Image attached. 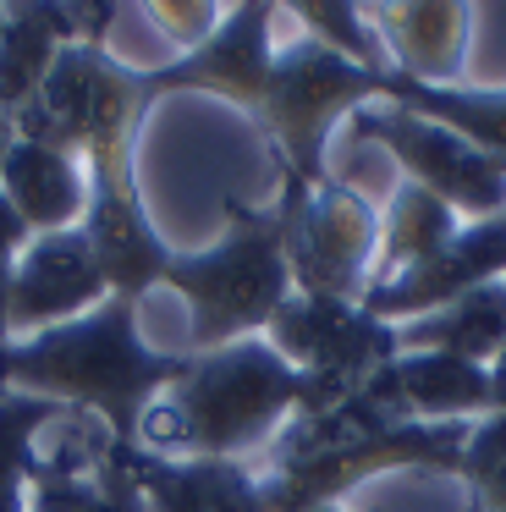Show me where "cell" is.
<instances>
[{
    "label": "cell",
    "instance_id": "6da1fadb",
    "mask_svg": "<svg viewBox=\"0 0 506 512\" xmlns=\"http://www.w3.org/2000/svg\"><path fill=\"white\" fill-rule=\"evenodd\" d=\"M187 353L149 347L138 331V303L105 298L50 331L0 342V391L44 397L61 408L99 413L110 441L138 446L143 413L176 386Z\"/></svg>",
    "mask_w": 506,
    "mask_h": 512
},
{
    "label": "cell",
    "instance_id": "7a4b0ae2",
    "mask_svg": "<svg viewBox=\"0 0 506 512\" xmlns=\"http://www.w3.org/2000/svg\"><path fill=\"white\" fill-rule=\"evenodd\" d=\"M303 408V375L264 336L187 353L176 386L143 413L138 446L160 457H231L275 441Z\"/></svg>",
    "mask_w": 506,
    "mask_h": 512
},
{
    "label": "cell",
    "instance_id": "3957f363",
    "mask_svg": "<svg viewBox=\"0 0 506 512\" xmlns=\"http://www.w3.org/2000/svg\"><path fill=\"white\" fill-rule=\"evenodd\" d=\"M165 287L187 303V353H215V347L248 342L275 320L292 298V265H286V237L275 204L226 199V232L215 248H176L165 265Z\"/></svg>",
    "mask_w": 506,
    "mask_h": 512
},
{
    "label": "cell",
    "instance_id": "277c9868",
    "mask_svg": "<svg viewBox=\"0 0 506 512\" xmlns=\"http://www.w3.org/2000/svg\"><path fill=\"white\" fill-rule=\"evenodd\" d=\"M385 78L391 72H363L352 61H341L336 50L314 45V39H297V45L275 50L270 78H264L248 116L275 144L281 166H292L303 182H325L330 177V160H325L330 133L341 122H352L363 105H380Z\"/></svg>",
    "mask_w": 506,
    "mask_h": 512
},
{
    "label": "cell",
    "instance_id": "5b68a950",
    "mask_svg": "<svg viewBox=\"0 0 506 512\" xmlns=\"http://www.w3.org/2000/svg\"><path fill=\"white\" fill-rule=\"evenodd\" d=\"M281 237L292 292L314 298H347L363 303L380 265V215L352 182L330 171L325 182H303L292 166H281Z\"/></svg>",
    "mask_w": 506,
    "mask_h": 512
},
{
    "label": "cell",
    "instance_id": "8992f818",
    "mask_svg": "<svg viewBox=\"0 0 506 512\" xmlns=\"http://www.w3.org/2000/svg\"><path fill=\"white\" fill-rule=\"evenodd\" d=\"M264 342L303 375V408L319 413L358 391L374 369L396 358V325L369 314L363 303L347 298H314V292H292L264 325Z\"/></svg>",
    "mask_w": 506,
    "mask_h": 512
},
{
    "label": "cell",
    "instance_id": "52a82bcc",
    "mask_svg": "<svg viewBox=\"0 0 506 512\" xmlns=\"http://www.w3.org/2000/svg\"><path fill=\"white\" fill-rule=\"evenodd\" d=\"M468 430L473 424H402V430L369 435V441L336 446V452L275 463L270 474H259V501L264 512H319V507H341L374 474H396V468L457 474Z\"/></svg>",
    "mask_w": 506,
    "mask_h": 512
},
{
    "label": "cell",
    "instance_id": "ba28073f",
    "mask_svg": "<svg viewBox=\"0 0 506 512\" xmlns=\"http://www.w3.org/2000/svg\"><path fill=\"white\" fill-rule=\"evenodd\" d=\"M347 133L358 144H380L407 171V182L429 188L468 221H490V215L506 210V171L484 149H473L468 138H457L451 127L424 122L402 105H363L347 122Z\"/></svg>",
    "mask_w": 506,
    "mask_h": 512
},
{
    "label": "cell",
    "instance_id": "9c48e42d",
    "mask_svg": "<svg viewBox=\"0 0 506 512\" xmlns=\"http://www.w3.org/2000/svg\"><path fill=\"white\" fill-rule=\"evenodd\" d=\"M275 6L270 0H242V6H226L220 12V28L193 50V56H176L165 67H149L154 94L171 100V94H215V100L237 105L242 116L253 111L264 78H270L275 61Z\"/></svg>",
    "mask_w": 506,
    "mask_h": 512
},
{
    "label": "cell",
    "instance_id": "30bf717a",
    "mask_svg": "<svg viewBox=\"0 0 506 512\" xmlns=\"http://www.w3.org/2000/svg\"><path fill=\"white\" fill-rule=\"evenodd\" d=\"M105 298L110 281L83 226L28 237L17 254V276H11V342L77 320V314L99 309Z\"/></svg>",
    "mask_w": 506,
    "mask_h": 512
},
{
    "label": "cell",
    "instance_id": "8fae6325",
    "mask_svg": "<svg viewBox=\"0 0 506 512\" xmlns=\"http://www.w3.org/2000/svg\"><path fill=\"white\" fill-rule=\"evenodd\" d=\"M490 281H506V210L490 215V221H462V232L435 259H424V265L402 270L391 281H374L363 292V309L391 325H407L418 314H435L446 303L468 298L473 287H490Z\"/></svg>",
    "mask_w": 506,
    "mask_h": 512
},
{
    "label": "cell",
    "instance_id": "7c38bea8",
    "mask_svg": "<svg viewBox=\"0 0 506 512\" xmlns=\"http://www.w3.org/2000/svg\"><path fill=\"white\" fill-rule=\"evenodd\" d=\"M127 468L149 512H264L259 479L231 457H160L127 446Z\"/></svg>",
    "mask_w": 506,
    "mask_h": 512
},
{
    "label": "cell",
    "instance_id": "4fadbf2b",
    "mask_svg": "<svg viewBox=\"0 0 506 512\" xmlns=\"http://www.w3.org/2000/svg\"><path fill=\"white\" fill-rule=\"evenodd\" d=\"M380 45L391 72L413 83H457L468 61V23L473 12L457 0H385L374 6Z\"/></svg>",
    "mask_w": 506,
    "mask_h": 512
},
{
    "label": "cell",
    "instance_id": "5bb4252c",
    "mask_svg": "<svg viewBox=\"0 0 506 512\" xmlns=\"http://www.w3.org/2000/svg\"><path fill=\"white\" fill-rule=\"evenodd\" d=\"M0 199L11 204V215L22 221L28 237L66 232V226H83L88 171H83V160L66 155V149L17 138L11 155H6V171H0Z\"/></svg>",
    "mask_w": 506,
    "mask_h": 512
},
{
    "label": "cell",
    "instance_id": "9a60e30c",
    "mask_svg": "<svg viewBox=\"0 0 506 512\" xmlns=\"http://www.w3.org/2000/svg\"><path fill=\"white\" fill-rule=\"evenodd\" d=\"M77 45L72 6L55 0H11L6 23H0V116L17 122V111L44 89L55 56Z\"/></svg>",
    "mask_w": 506,
    "mask_h": 512
},
{
    "label": "cell",
    "instance_id": "2e32d148",
    "mask_svg": "<svg viewBox=\"0 0 506 512\" xmlns=\"http://www.w3.org/2000/svg\"><path fill=\"white\" fill-rule=\"evenodd\" d=\"M391 375L418 424H479L490 419V369L451 353H396Z\"/></svg>",
    "mask_w": 506,
    "mask_h": 512
},
{
    "label": "cell",
    "instance_id": "e0dca14e",
    "mask_svg": "<svg viewBox=\"0 0 506 512\" xmlns=\"http://www.w3.org/2000/svg\"><path fill=\"white\" fill-rule=\"evenodd\" d=\"M501 347H506V281L473 287L468 298L446 303V309L396 325V353H451L490 369V358Z\"/></svg>",
    "mask_w": 506,
    "mask_h": 512
},
{
    "label": "cell",
    "instance_id": "ac0fdd59",
    "mask_svg": "<svg viewBox=\"0 0 506 512\" xmlns=\"http://www.w3.org/2000/svg\"><path fill=\"white\" fill-rule=\"evenodd\" d=\"M402 111L424 116V122L451 127L457 138H468L473 149L495 160L506 171V89H468V83H413L402 72L385 78V100Z\"/></svg>",
    "mask_w": 506,
    "mask_h": 512
},
{
    "label": "cell",
    "instance_id": "d6986e66",
    "mask_svg": "<svg viewBox=\"0 0 506 512\" xmlns=\"http://www.w3.org/2000/svg\"><path fill=\"white\" fill-rule=\"evenodd\" d=\"M457 232H462V215L451 210L446 199H435L429 188H418V182L402 177V188L391 193V210H385V221H380V265H374V281H391V276H402V270L435 259Z\"/></svg>",
    "mask_w": 506,
    "mask_h": 512
},
{
    "label": "cell",
    "instance_id": "ffe728a7",
    "mask_svg": "<svg viewBox=\"0 0 506 512\" xmlns=\"http://www.w3.org/2000/svg\"><path fill=\"white\" fill-rule=\"evenodd\" d=\"M61 419V402L0 391V512H28V479H33V441L44 424Z\"/></svg>",
    "mask_w": 506,
    "mask_h": 512
},
{
    "label": "cell",
    "instance_id": "44dd1931",
    "mask_svg": "<svg viewBox=\"0 0 506 512\" xmlns=\"http://www.w3.org/2000/svg\"><path fill=\"white\" fill-rule=\"evenodd\" d=\"M292 17L303 23V39L336 50L341 61L363 72H391V56L380 45V28H369V12L352 6V0H297Z\"/></svg>",
    "mask_w": 506,
    "mask_h": 512
},
{
    "label": "cell",
    "instance_id": "7402d4cb",
    "mask_svg": "<svg viewBox=\"0 0 506 512\" xmlns=\"http://www.w3.org/2000/svg\"><path fill=\"white\" fill-rule=\"evenodd\" d=\"M457 479L473 512H506V413H490L468 430L457 457Z\"/></svg>",
    "mask_w": 506,
    "mask_h": 512
},
{
    "label": "cell",
    "instance_id": "603a6c76",
    "mask_svg": "<svg viewBox=\"0 0 506 512\" xmlns=\"http://www.w3.org/2000/svg\"><path fill=\"white\" fill-rule=\"evenodd\" d=\"M28 512H99V490L94 474L66 468V457H39L28 479Z\"/></svg>",
    "mask_w": 506,
    "mask_h": 512
},
{
    "label": "cell",
    "instance_id": "cb8c5ba5",
    "mask_svg": "<svg viewBox=\"0 0 506 512\" xmlns=\"http://www.w3.org/2000/svg\"><path fill=\"white\" fill-rule=\"evenodd\" d=\"M94 490H99V512H149L138 496V479L127 468V446L105 441L94 457Z\"/></svg>",
    "mask_w": 506,
    "mask_h": 512
},
{
    "label": "cell",
    "instance_id": "d4e9b609",
    "mask_svg": "<svg viewBox=\"0 0 506 512\" xmlns=\"http://www.w3.org/2000/svg\"><path fill=\"white\" fill-rule=\"evenodd\" d=\"M143 12H149L154 23H160L165 34L176 39V45H182V56H193V50L220 28V6H204V0H193V6H176V0H165V6H143Z\"/></svg>",
    "mask_w": 506,
    "mask_h": 512
},
{
    "label": "cell",
    "instance_id": "484cf974",
    "mask_svg": "<svg viewBox=\"0 0 506 512\" xmlns=\"http://www.w3.org/2000/svg\"><path fill=\"white\" fill-rule=\"evenodd\" d=\"M11 276H17V254L0 248V342H11Z\"/></svg>",
    "mask_w": 506,
    "mask_h": 512
},
{
    "label": "cell",
    "instance_id": "4316f807",
    "mask_svg": "<svg viewBox=\"0 0 506 512\" xmlns=\"http://www.w3.org/2000/svg\"><path fill=\"white\" fill-rule=\"evenodd\" d=\"M22 243H28V232H22V221L11 215V204L0 199V248H6V254H22Z\"/></svg>",
    "mask_w": 506,
    "mask_h": 512
},
{
    "label": "cell",
    "instance_id": "83f0119b",
    "mask_svg": "<svg viewBox=\"0 0 506 512\" xmlns=\"http://www.w3.org/2000/svg\"><path fill=\"white\" fill-rule=\"evenodd\" d=\"M490 413H506V347L490 358Z\"/></svg>",
    "mask_w": 506,
    "mask_h": 512
},
{
    "label": "cell",
    "instance_id": "f1b7e54d",
    "mask_svg": "<svg viewBox=\"0 0 506 512\" xmlns=\"http://www.w3.org/2000/svg\"><path fill=\"white\" fill-rule=\"evenodd\" d=\"M11 144H17V122H11V116H0V171H6Z\"/></svg>",
    "mask_w": 506,
    "mask_h": 512
},
{
    "label": "cell",
    "instance_id": "f546056e",
    "mask_svg": "<svg viewBox=\"0 0 506 512\" xmlns=\"http://www.w3.org/2000/svg\"><path fill=\"white\" fill-rule=\"evenodd\" d=\"M319 512H347V507H319Z\"/></svg>",
    "mask_w": 506,
    "mask_h": 512
},
{
    "label": "cell",
    "instance_id": "4dcf8cb0",
    "mask_svg": "<svg viewBox=\"0 0 506 512\" xmlns=\"http://www.w3.org/2000/svg\"><path fill=\"white\" fill-rule=\"evenodd\" d=\"M0 23H6V6H0Z\"/></svg>",
    "mask_w": 506,
    "mask_h": 512
}]
</instances>
